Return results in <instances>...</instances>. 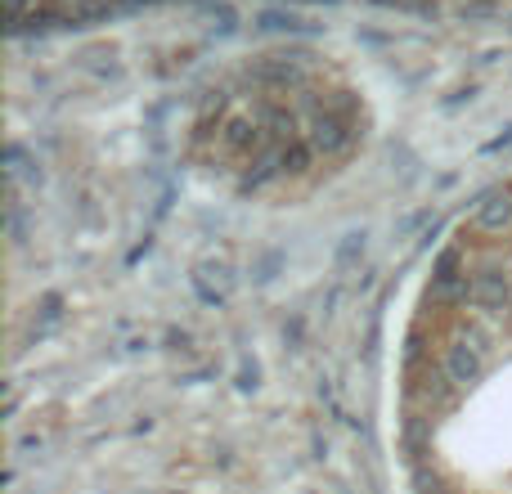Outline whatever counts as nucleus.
Returning <instances> with one entry per match:
<instances>
[{"instance_id": "nucleus-1", "label": "nucleus", "mask_w": 512, "mask_h": 494, "mask_svg": "<svg viewBox=\"0 0 512 494\" xmlns=\"http://www.w3.org/2000/svg\"><path fill=\"white\" fill-rule=\"evenodd\" d=\"M396 414L418 494H512V176L427 270Z\"/></svg>"}]
</instances>
